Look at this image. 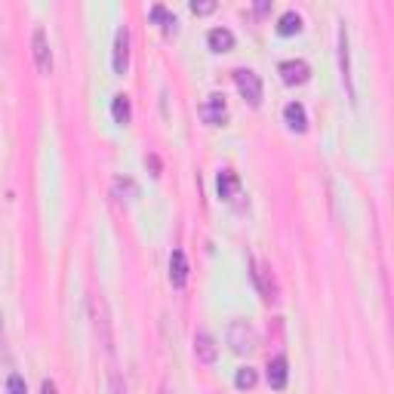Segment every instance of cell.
<instances>
[{
    "mask_svg": "<svg viewBox=\"0 0 394 394\" xmlns=\"http://www.w3.org/2000/svg\"><path fill=\"white\" fill-rule=\"evenodd\" d=\"M201 117H203V124H210V127L225 124V117H228V102H225L222 92H210V96L203 99Z\"/></svg>",
    "mask_w": 394,
    "mask_h": 394,
    "instance_id": "8992f818",
    "label": "cell"
},
{
    "mask_svg": "<svg viewBox=\"0 0 394 394\" xmlns=\"http://www.w3.org/2000/svg\"><path fill=\"white\" fill-rule=\"evenodd\" d=\"M284 120L289 129H296V133H305L308 129V111L302 102H287L284 105Z\"/></svg>",
    "mask_w": 394,
    "mask_h": 394,
    "instance_id": "5bb4252c",
    "label": "cell"
},
{
    "mask_svg": "<svg viewBox=\"0 0 394 394\" xmlns=\"http://www.w3.org/2000/svg\"><path fill=\"white\" fill-rule=\"evenodd\" d=\"M256 330H252V324L250 321H231L228 324V345H231V351H238V354H247L256 348Z\"/></svg>",
    "mask_w": 394,
    "mask_h": 394,
    "instance_id": "6da1fadb",
    "label": "cell"
},
{
    "mask_svg": "<svg viewBox=\"0 0 394 394\" xmlns=\"http://www.w3.org/2000/svg\"><path fill=\"white\" fill-rule=\"evenodd\" d=\"M191 9H194V13H213L215 0H191Z\"/></svg>",
    "mask_w": 394,
    "mask_h": 394,
    "instance_id": "7402d4cb",
    "label": "cell"
},
{
    "mask_svg": "<svg viewBox=\"0 0 394 394\" xmlns=\"http://www.w3.org/2000/svg\"><path fill=\"white\" fill-rule=\"evenodd\" d=\"M194 358L201 363H215V358H219V345H215V339L206 330L194 336Z\"/></svg>",
    "mask_w": 394,
    "mask_h": 394,
    "instance_id": "30bf717a",
    "label": "cell"
},
{
    "mask_svg": "<svg viewBox=\"0 0 394 394\" xmlns=\"http://www.w3.org/2000/svg\"><path fill=\"white\" fill-rule=\"evenodd\" d=\"M302 31V16L296 13V9H287V13H280L277 18V34L280 37H289V34H299Z\"/></svg>",
    "mask_w": 394,
    "mask_h": 394,
    "instance_id": "e0dca14e",
    "label": "cell"
},
{
    "mask_svg": "<svg viewBox=\"0 0 394 394\" xmlns=\"http://www.w3.org/2000/svg\"><path fill=\"white\" fill-rule=\"evenodd\" d=\"M215 191H219L222 201H231V197H238L240 191V176L234 170H219L215 176Z\"/></svg>",
    "mask_w": 394,
    "mask_h": 394,
    "instance_id": "9a60e30c",
    "label": "cell"
},
{
    "mask_svg": "<svg viewBox=\"0 0 394 394\" xmlns=\"http://www.w3.org/2000/svg\"><path fill=\"white\" fill-rule=\"evenodd\" d=\"M111 65H115V74L124 78L129 68V28L120 25L115 31V50H111Z\"/></svg>",
    "mask_w": 394,
    "mask_h": 394,
    "instance_id": "5b68a950",
    "label": "cell"
},
{
    "mask_svg": "<svg viewBox=\"0 0 394 394\" xmlns=\"http://www.w3.org/2000/svg\"><path fill=\"white\" fill-rule=\"evenodd\" d=\"M111 117H115V124H129V117H133V102H129L127 92H117V96H111Z\"/></svg>",
    "mask_w": 394,
    "mask_h": 394,
    "instance_id": "2e32d148",
    "label": "cell"
},
{
    "mask_svg": "<svg viewBox=\"0 0 394 394\" xmlns=\"http://www.w3.org/2000/svg\"><path fill=\"white\" fill-rule=\"evenodd\" d=\"M115 194H124V197L133 201V197H139V185L129 179V176H117V179H115Z\"/></svg>",
    "mask_w": 394,
    "mask_h": 394,
    "instance_id": "ffe728a7",
    "label": "cell"
},
{
    "mask_svg": "<svg viewBox=\"0 0 394 394\" xmlns=\"http://www.w3.org/2000/svg\"><path fill=\"white\" fill-rule=\"evenodd\" d=\"M145 166H151V176H161V161H157L154 154H148V157H145Z\"/></svg>",
    "mask_w": 394,
    "mask_h": 394,
    "instance_id": "603a6c76",
    "label": "cell"
},
{
    "mask_svg": "<svg viewBox=\"0 0 394 394\" xmlns=\"http://www.w3.org/2000/svg\"><path fill=\"white\" fill-rule=\"evenodd\" d=\"M31 43H34V62H37V68H41L43 74H50V71H53V53H50V41H46V31H43L41 25L34 28Z\"/></svg>",
    "mask_w": 394,
    "mask_h": 394,
    "instance_id": "ba28073f",
    "label": "cell"
},
{
    "mask_svg": "<svg viewBox=\"0 0 394 394\" xmlns=\"http://www.w3.org/2000/svg\"><path fill=\"white\" fill-rule=\"evenodd\" d=\"M256 379H259V373L252 367H238V373H234V385H238L240 391L252 388V385H256Z\"/></svg>",
    "mask_w": 394,
    "mask_h": 394,
    "instance_id": "d6986e66",
    "label": "cell"
},
{
    "mask_svg": "<svg viewBox=\"0 0 394 394\" xmlns=\"http://www.w3.org/2000/svg\"><path fill=\"white\" fill-rule=\"evenodd\" d=\"M41 394H55V382L53 379H43L41 382Z\"/></svg>",
    "mask_w": 394,
    "mask_h": 394,
    "instance_id": "cb8c5ba5",
    "label": "cell"
},
{
    "mask_svg": "<svg viewBox=\"0 0 394 394\" xmlns=\"http://www.w3.org/2000/svg\"><path fill=\"white\" fill-rule=\"evenodd\" d=\"M111 388H115V394H127V388L120 385V376L115 373V376H111Z\"/></svg>",
    "mask_w": 394,
    "mask_h": 394,
    "instance_id": "d4e9b609",
    "label": "cell"
},
{
    "mask_svg": "<svg viewBox=\"0 0 394 394\" xmlns=\"http://www.w3.org/2000/svg\"><path fill=\"white\" fill-rule=\"evenodd\" d=\"M252 280H256V289L262 293V299H265V302H275L277 284H275V275H271V268L265 265V262L252 259Z\"/></svg>",
    "mask_w": 394,
    "mask_h": 394,
    "instance_id": "52a82bcc",
    "label": "cell"
},
{
    "mask_svg": "<svg viewBox=\"0 0 394 394\" xmlns=\"http://www.w3.org/2000/svg\"><path fill=\"white\" fill-rule=\"evenodd\" d=\"M148 16H151L154 22H161L166 34L176 31V25H179V18H176V13H173V9H166L164 4H154L151 9H148Z\"/></svg>",
    "mask_w": 394,
    "mask_h": 394,
    "instance_id": "ac0fdd59",
    "label": "cell"
},
{
    "mask_svg": "<svg viewBox=\"0 0 394 394\" xmlns=\"http://www.w3.org/2000/svg\"><path fill=\"white\" fill-rule=\"evenodd\" d=\"M339 71H342L345 87H348V96L354 99V83H351V53H348V28H345V22L339 25Z\"/></svg>",
    "mask_w": 394,
    "mask_h": 394,
    "instance_id": "9c48e42d",
    "label": "cell"
},
{
    "mask_svg": "<svg viewBox=\"0 0 394 394\" xmlns=\"http://www.w3.org/2000/svg\"><path fill=\"white\" fill-rule=\"evenodd\" d=\"M287 382H289V363L284 354H277V358L268 361V385L275 391H284Z\"/></svg>",
    "mask_w": 394,
    "mask_h": 394,
    "instance_id": "8fae6325",
    "label": "cell"
},
{
    "mask_svg": "<svg viewBox=\"0 0 394 394\" xmlns=\"http://www.w3.org/2000/svg\"><path fill=\"white\" fill-rule=\"evenodd\" d=\"M277 74L287 87H299V83H305L308 78H312V65H308L305 59H284L277 65Z\"/></svg>",
    "mask_w": 394,
    "mask_h": 394,
    "instance_id": "277c9868",
    "label": "cell"
},
{
    "mask_svg": "<svg viewBox=\"0 0 394 394\" xmlns=\"http://www.w3.org/2000/svg\"><path fill=\"white\" fill-rule=\"evenodd\" d=\"M234 83L250 105H262V78L252 68H234Z\"/></svg>",
    "mask_w": 394,
    "mask_h": 394,
    "instance_id": "7a4b0ae2",
    "label": "cell"
},
{
    "mask_svg": "<svg viewBox=\"0 0 394 394\" xmlns=\"http://www.w3.org/2000/svg\"><path fill=\"white\" fill-rule=\"evenodd\" d=\"M6 394H28V382H25V376L13 373V376L6 379Z\"/></svg>",
    "mask_w": 394,
    "mask_h": 394,
    "instance_id": "44dd1931",
    "label": "cell"
},
{
    "mask_svg": "<svg viewBox=\"0 0 394 394\" xmlns=\"http://www.w3.org/2000/svg\"><path fill=\"white\" fill-rule=\"evenodd\" d=\"M206 43H210L213 53H228V50H234V31L225 25H215L206 31Z\"/></svg>",
    "mask_w": 394,
    "mask_h": 394,
    "instance_id": "7c38bea8",
    "label": "cell"
},
{
    "mask_svg": "<svg viewBox=\"0 0 394 394\" xmlns=\"http://www.w3.org/2000/svg\"><path fill=\"white\" fill-rule=\"evenodd\" d=\"M92 312H96V333H99V342L108 354H115V336H111V321H108V308H105V299L102 296H92Z\"/></svg>",
    "mask_w": 394,
    "mask_h": 394,
    "instance_id": "3957f363",
    "label": "cell"
},
{
    "mask_svg": "<svg viewBox=\"0 0 394 394\" xmlns=\"http://www.w3.org/2000/svg\"><path fill=\"white\" fill-rule=\"evenodd\" d=\"M170 280H173V287H179V289L188 284V256H185V250L170 252Z\"/></svg>",
    "mask_w": 394,
    "mask_h": 394,
    "instance_id": "4fadbf2b",
    "label": "cell"
}]
</instances>
